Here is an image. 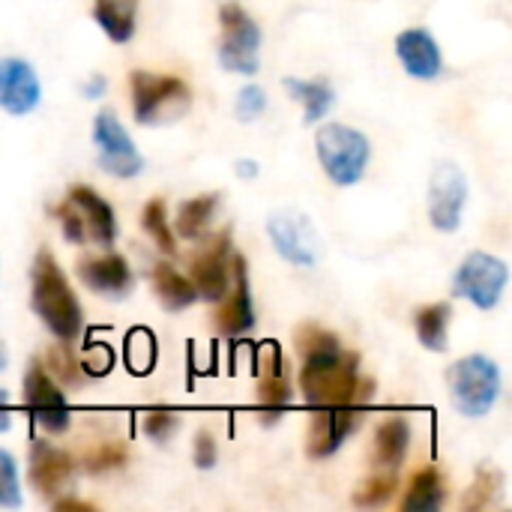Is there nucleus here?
Instances as JSON below:
<instances>
[{"instance_id":"44","label":"nucleus","mask_w":512,"mask_h":512,"mask_svg":"<svg viewBox=\"0 0 512 512\" xmlns=\"http://www.w3.org/2000/svg\"><path fill=\"white\" fill-rule=\"evenodd\" d=\"M6 363H9V357H6V348H3V342H0V372L6 369Z\"/></svg>"},{"instance_id":"25","label":"nucleus","mask_w":512,"mask_h":512,"mask_svg":"<svg viewBox=\"0 0 512 512\" xmlns=\"http://www.w3.org/2000/svg\"><path fill=\"white\" fill-rule=\"evenodd\" d=\"M447 504V480L438 468H423L411 477V486L405 489L402 512H435Z\"/></svg>"},{"instance_id":"39","label":"nucleus","mask_w":512,"mask_h":512,"mask_svg":"<svg viewBox=\"0 0 512 512\" xmlns=\"http://www.w3.org/2000/svg\"><path fill=\"white\" fill-rule=\"evenodd\" d=\"M192 462L198 471H213L216 462H219V447L213 441L210 432H198L195 441H192Z\"/></svg>"},{"instance_id":"41","label":"nucleus","mask_w":512,"mask_h":512,"mask_svg":"<svg viewBox=\"0 0 512 512\" xmlns=\"http://www.w3.org/2000/svg\"><path fill=\"white\" fill-rule=\"evenodd\" d=\"M234 171H237L240 180H255V177L261 174V165H258L255 159H237V162H234Z\"/></svg>"},{"instance_id":"34","label":"nucleus","mask_w":512,"mask_h":512,"mask_svg":"<svg viewBox=\"0 0 512 512\" xmlns=\"http://www.w3.org/2000/svg\"><path fill=\"white\" fill-rule=\"evenodd\" d=\"M21 480H18V465L9 450H0V510H15L21 507Z\"/></svg>"},{"instance_id":"7","label":"nucleus","mask_w":512,"mask_h":512,"mask_svg":"<svg viewBox=\"0 0 512 512\" xmlns=\"http://www.w3.org/2000/svg\"><path fill=\"white\" fill-rule=\"evenodd\" d=\"M93 144L99 150V168L117 180H132L144 171V156L138 153L132 135L120 123L114 108H99L93 117Z\"/></svg>"},{"instance_id":"31","label":"nucleus","mask_w":512,"mask_h":512,"mask_svg":"<svg viewBox=\"0 0 512 512\" xmlns=\"http://www.w3.org/2000/svg\"><path fill=\"white\" fill-rule=\"evenodd\" d=\"M129 462V450L123 441H102L96 444L90 453H84L81 459V468L87 474H108V471H117Z\"/></svg>"},{"instance_id":"24","label":"nucleus","mask_w":512,"mask_h":512,"mask_svg":"<svg viewBox=\"0 0 512 512\" xmlns=\"http://www.w3.org/2000/svg\"><path fill=\"white\" fill-rule=\"evenodd\" d=\"M93 18L111 42L123 45L135 36L138 0H93Z\"/></svg>"},{"instance_id":"23","label":"nucleus","mask_w":512,"mask_h":512,"mask_svg":"<svg viewBox=\"0 0 512 512\" xmlns=\"http://www.w3.org/2000/svg\"><path fill=\"white\" fill-rule=\"evenodd\" d=\"M150 282H153V291H156L159 303L168 312H183V309H189V306L198 303V291H195L192 279L183 276V273H177V267L168 264V261H159L153 267Z\"/></svg>"},{"instance_id":"32","label":"nucleus","mask_w":512,"mask_h":512,"mask_svg":"<svg viewBox=\"0 0 512 512\" xmlns=\"http://www.w3.org/2000/svg\"><path fill=\"white\" fill-rule=\"evenodd\" d=\"M399 489V477L396 471H378L375 477H369L357 492H354V504L357 507H384Z\"/></svg>"},{"instance_id":"1","label":"nucleus","mask_w":512,"mask_h":512,"mask_svg":"<svg viewBox=\"0 0 512 512\" xmlns=\"http://www.w3.org/2000/svg\"><path fill=\"white\" fill-rule=\"evenodd\" d=\"M300 393L312 408L336 405H372L375 381L360 378V357L342 345L324 354L303 357L300 366Z\"/></svg>"},{"instance_id":"18","label":"nucleus","mask_w":512,"mask_h":512,"mask_svg":"<svg viewBox=\"0 0 512 512\" xmlns=\"http://www.w3.org/2000/svg\"><path fill=\"white\" fill-rule=\"evenodd\" d=\"M72 471H75L72 459L63 450H57L54 444H48L42 438H36L30 444V471L27 474H30L33 489L42 498L54 501L72 483Z\"/></svg>"},{"instance_id":"9","label":"nucleus","mask_w":512,"mask_h":512,"mask_svg":"<svg viewBox=\"0 0 512 512\" xmlns=\"http://www.w3.org/2000/svg\"><path fill=\"white\" fill-rule=\"evenodd\" d=\"M465 204H468V174L444 159L432 168L429 177V219L438 231L453 234L462 225L465 216Z\"/></svg>"},{"instance_id":"38","label":"nucleus","mask_w":512,"mask_h":512,"mask_svg":"<svg viewBox=\"0 0 512 512\" xmlns=\"http://www.w3.org/2000/svg\"><path fill=\"white\" fill-rule=\"evenodd\" d=\"M111 366H114V357H111V351H108V345H87V351H84V357H81V369H84V375L87 378H99V375H108L111 372Z\"/></svg>"},{"instance_id":"5","label":"nucleus","mask_w":512,"mask_h":512,"mask_svg":"<svg viewBox=\"0 0 512 512\" xmlns=\"http://www.w3.org/2000/svg\"><path fill=\"white\" fill-rule=\"evenodd\" d=\"M315 150L321 159V168L336 186H354L363 180L369 159H372V144L369 138L342 123H321L315 132Z\"/></svg>"},{"instance_id":"4","label":"nucleus","mask_w":512,"mask_h":512,"mask_svg":"<svg viewBox=\"0 0 512 512\" xmlns=\"http://www.w3.org/2000/svg\"><path fill=\"white\" fill-rule=\"evenodd\" d=\"M129 90H132V114L144 126H168L180 120L192 105V93L186 81L177 75H156V72L135 69L129 75Z\"/></svg>"},{"instance_id":"22","label":"nucleus","mask_w":512,"mask_h":512,"mask_svg":"<svg viewBox=\"0 0 512 512\" xmlns=\"http://www.w3.org/2000/svg\"><path fill=\"white\" fill-rule=\"evenodd\" d=\"M282 84H285V90L303 105V120L309 123V126H315V123H321L330 111H333V102H336V90H333V84L327 81V78H294V75H288V78H282Z\"/></svg>"},{"instance_id":"40","label":"nucleus","mask_w":512,"mask_h":512,"mask_svg":"<svg viewBox=\"0 0 512 512\" xmlns=\"http://www.w3.org/2000/svg\"><path fill=\"white\" fill-rule=\"evenodd\" d=\"M105 90H108V78H105V75H93V78L81 87V93H84L87 99H102Z\"/></svg>"},{"instance_id":"36","label":"nucleus","mask_w":512,"mask_h":512,"mask_svg":"<svg viewBox=\"0 0 512 512\" xmlns=\"http://www.w3.org/2000/svg\"><path fill=\"white\" fill-rule=\"evenodd\" d=\"M267 111V93L261 84H246L240 87L237 99H234V117L240 123H255L258 117H264Z\"/></svg>"},{"instance_id":"8","label":"nucleus","mask_w":512,"mask_h":512,"mask_svg":"<svg viewBox=\"0 0 512 512\" xmlns=\"http://www.w3.org/2000/svg\"><path fill=\"white\" fill-rule=\"evenodd\" d=\"M507 282H510V267H507L504 258H498L492 252H471L459 264L453 288H456L459 297H465L477 309L489 312V309H495L501 303Z\"/></svg>"},{"instance_id":"3","label":"nucleus","mask_w":512,"mask_h":512,"mask_svg":"<svg viewBox=\"0 0 512 512\" xmlns=\"http://www.w3.org/2000/svg\"><path fill=\"white\" fill-rule=\"evenodd\" d=\"M447 390H450L453 408L462 417L480 420L501 399V390H504L501 366L486 354H468L447 369Z\"/></svg>"},{"instance_id":"30","label":"nucleus","mask_w":512,"mask_h":512,"mask_svg":"<svg viewBox=\"0 0 512 512\" xmlns=\"http://www.w3.org/2000/svg\"><path fill=\"white\" fill-rule=\"evenodd\" d=\"M45 360H48V375L57 378L60 384H66V387H81V384L87 381V375H84V369H81V360L69 351V342L51 345Z\"/></svg>"},{"instance_id":"11","label":"nucleus","mask_w":512,"mask_h":512,"mask_svg":"<svg viewBox=\"0 0 512 512\" xmlns=\"http://www.w3.org/2000/svg\"><path fill=\"white\" fill-rule=\"evenodd\" d=\"M24 405L33 414V420L39 423V429H45L48 435H63L72 423V411H69L66 396L60 393V387L54 384V378L48 375V369L39 360L27 363Z\"/></svg>"},{"instance_id":"21","label":"nucleus","mask_w":512,"mask_h":512,"mask_svg":"<svg viewBox=\"0 0 512 512\" xmlns=\"http://www.w3.org/2000/svg\"><path fill=\"white\" fill-rule=\"evenodd\" d=\"M411 447V423L405 417H387L375 429V453L372 462L378 471H399Z\"/></svg>"},{"instance_id":"37","label":"nucleus","mask_w":512,"mask_h":512,"mask_svg":"<svg viewBox=\"0 0 512 512\" xmlns=\"http://www.w3.org/2000/svg\"><path fill=\"white\" fill-rule=\"evenodd\" d=\"M57 219H60V228H63V237L72 243V246H81L84 240H87V231H84V219H81V213H78V207L66 198L57 210Z\"/></svg>"},{"instance_id":"15","label":"nucleus","mask_w":512,"mask_h":512,"mask_svg":"<svg viewBox=\"0 0 512 512\" xmlns=\"http://www.w3.org/2000/svg\"><path fill=\"white\" fill-rule=\"evenodd\" d=\"M42 99V84L24 57H0V108L12 117L33 114Z\"/></svg>"},{"instance_id":"35","label":"nucleus","mask_w":512,"mask_h":512,"mask_svg":"<svg viewBox=\"0 0 512 512\" xmlns=\"http://www.w3.org/2000/svg\"><path fill=\"white\" fill-rule=\"evenodd\" d=\"M177 429H180V414L171 408H153L141 417V432L156 444H165Z\"/></svg>"},{"instance_id":"12","label":"nucleus","mask_w":512,"mask_h":512,"mask_svg":"<svg viewBox=\"0 0 512 512\" xmlns=\"http://www.w3.org/2000/svg\"><path fill=\"white\" fill-rule=\"evenodd\" d=\"M366 417V405H336V408H315L306 432V456L309 459H330L342 450V444L360 429Z\"/></svg>"},{"instance_id":"2","label":"nucleus","mask_w":512,"mask_h":512,"mask_svg":"<svg viewBox=\"0 0 512 512\" xmlns=\"http://www.w3.org/2000/svg\"><path fill=\"white\" fill-rule=\"evenodd\" d=\"M30 309L48 327V333H54V339L75 342L81 336L84 327L81 303L60 264L45 249L36 255L30 270Z\"/></svg>"},{"instance_id":"33","label":"nucleus","mask_w":512,"mask_h":512,"mask_svg":"<svg viewBox=\"0 0 512 512\" xmlns=\"http://www.w3.org/2000/svg\"><path fill=\"white\" fill-rule=\"evenodd\" d=\"M126 363L135 375H147L156 363V339L147 330H135L126 336Z\"/></svg>"},{"instance_id":"16","label":"nucleus","mask_w":512,"mask_h":512,"mask_svg":"<svg viewBox=\"0 0 512 512\" xmlns=\"http://www.w3.org/2000/svg\"><path fill=\"white\" fill-rule=\"evenodd\" d=\"M78 279L93 291V294H102V297H111V300H123L132 285H135V276H132V267L123 255L117 252H105V255H84L78 264Z\"/></svg>"},{"instance_id":"42","label":"nucleus","mask_w":512,"mask_h":512,"mask_svg":"<svg viewBox=\"0 0 512 512\" xmlns=\"http://www.w3.org/2000/svg\"><path fill=\"white\" fill-rule=\"evenodd\" d=\"M12 429V402H9V393L0 387V432H9Z\"/></svg>"},{"instance_id":"6","label":"nucleus","mask_w":512,"mask_h":512,"mask_svg":"<svg viewBox=\"0 0 512 512\" xmlns=\"http://www.w3.org/2000/svg\"><path fill=\"white\" fill-rule=\"evenodd\" d=\"M219 24H222V45H219V66L234 75L252 78L261 69V27L258 21L240 6V3H222L219 6Z\"/></svg>"},{"instance_id":"13","label":"nucleus","mask_w":512,"mask_h":512,"mask_svg":"<svg viewBox=\"0 0 512 512\" xmlns=\"http://www.w3.org/2000/svg\"><path fill=\"white\" fill-rule=\"evenodd\" d=\"M189 279L198 291V300L219 303L231 288V231H222L189 261Z\"/></svg>"},{"instance_id":"43","label":"nucleus","mask_w":512,"mask_h":512,"mask_svg":"<svg viewBox=\"0 0 512 512\" xmlns=\"http://www.w3.org/2000/svg\"><path fill=\"white\" fill-rule=\"evenodd\" d=\"M54 510L90 512V510H93V507H90V504H84V501H75V498H54Z\"/></svg>"},{"instance_id":"10","label":"nucleus","mask_w":512,"mask_h":512,"mask_svg":"<svg viewBox=\"0 0 512 512\" xmlns=\"http://www.w3.org/2000/svg\"><path fill=\"white\" fill-rule=\"evenodd\" d=\"M267 234L276 252L294 267H315L321 261V237L312 219L300 210H276L267 219Z\"/></svg>"},{"instance_id":"20","label":"nucleus","mask_w":512,"mask_h":512,"mask_svg":"<svg viewBox=\"0 0 512 512\" xmlns=\"http://www.w3.org/2000/svg\"><path fill=\"white\" fill-rule=\"evenodd\" d=\"M69 201L78 207L81 219H84V231L96 246H111L117 240V216L111 210V204L96 195L90 186H72L69 189Z\"/></svg>"},{"instance_id":"27","label":"nucleus","mask_w":512,"mask_h":512,"mask_svg":"<svg viewBox=\"0 0 512 512\" xmlns=\"http://www.w3.org/2000/svg\"><path fill=\"white\" fill-rule=\"evenodd\" d=\"M450 318H453V309L450 303H432V306H423L417 315H414V330H417V339L426 351H447V342H450Z\"/></svg>"},{"instance_id":"14","label":"nucleus","mask_w":512,"mask_h":512,"mask_svg":"<svg viewBox=\"0 0 512 512\" xmlns=\"http://www.w3.org/2000/svg\"><path fill=\"white\" fill-rule=\"evenodd\" d=\"M216 330L228 339L246 336L255 327V309H252V288H249V267L243 255H231V288L219 300L216 309Z\"/></svg>"},{"instance_id":"29","label":"nucleus","mask_w":512,"mask_h":512,"mask_svg":"<svg viewBox=\"0 0 512 512\" xmlns=\"http://www.w3.org/2000/svg\"><path fill=\"white\" fill-rule=\"evenodd\" d=\"M501 492H504V474L498 468H480L471 489L462 498V507L468 512L486 510L501 498Z\"/></svg>"},{"instance_id":"26","label":"nucleus","mask_w":512,"mask_h":512,"mask_svg":"<svg viewBox=\"0 0 512 512\" xmlns=\"http://www.w3.org/2000/svg\"><path fill=\"white\" fill-rule=\"evenodd\" d=\"M219 201H222L219 192L195 195V198L183 201L180 210H177V219L171 225V228H177V237H183V240H201L207 234L216 210H219Z\"/></svg>"},{"instance_id":"28","label":"nucleus","mask_w":512,"mask_h":512,"mask_svg":"<svg viewBox=\"0 0 512 512\" xmlns=\"http://www.w3.org/2000/svg\"><path fill=\"white\" fill-rule=\"evenodd\" d=\"M141 228L144 234L153 240V246L165 255H174L177 243H174V228L168 222V210H165V201L162 198H150L144 204V213H141Z\"/></svg>"},{"instance_id":"19","label":"nucleus","mask_w":512,"mask_h":512,"mask_svg":"<svg viewBox=\"0 0 512 512\" xmlns=\"http://www.w3.org/2000/svg\"><path fill=\"white\" fill-rule=\"evenodd\" d=\"M258 402H261V417L264 423H279L282 411L291 405L294 393H291V381L285 375V366H282V357H279V348L276 342H270L264 348V357L258 363Z\"/></svg>"},{"instance_id":"17","label":"nucleus","mask_w":512,"mask_h":512,"mask_svg":"<svg viewBox=\"0 0 512 512\" xmlns=\"http://www.w3.org/2000/svg\"><path fill=\"white\" fill-rule=\"evenodd\" d=\"M396 57L411 78L435 81L444 72V54L426 27H408L396 36Z\"/></svg>"}]
</instances>
